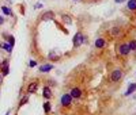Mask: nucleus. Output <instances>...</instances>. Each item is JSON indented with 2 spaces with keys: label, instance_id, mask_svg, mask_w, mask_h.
I'll list each match as a JSON object with an SVG mask.
<instances>
[{
  "label": "nucleus",
  "instance_id": "nucleus-1",
  "mask_svg": "<svg viewBox=\"0 0 136 115\" xmlns=\"http://www.w3.org/2000/svg\"><path fill=\"white\" fill-rule=\"evenodd\" d=\"M122 76H124L122 70L116 69V70H113V72L110 73V80H112V81H114V83H117V81H120L121 78H122Z\"/></svg>",
  "mask_w": 136,
  "mask_h": 115
},
{
  "label": "nucleus",
  "instance_id": "nucleus-4",
  "mask_svg": "<svg viewBox=\"0 0 136 115\" xmlns=\"http://www.w3.org/2000/svg\"><path fill=\"white\" fill-rule=\"evenodd\" d=\"M80 45H83V34L79 31V33H76L75 37H74V46L79 47Z\"/></svg>",
  "mask_w": 136,
  "mask_h": 115
},
{
  "label": "nucleus",
  "instance_id": "nucleus-16",
  "mask_svg": "<svg viewBox=\"0 0 136 115\" xmlns=\"http://www.w3.org/2000/svg\"><path fill=\"white\" fill-rule=\"evenodd\" d=\"M128 46H129V50H136V39H132L128 42Z\"/></svg>",
  "mask_w": 136,
  "mask_h": 115
},
{
  "label": "nucleus",
  "instance_id": "nucleus-9",
  "mask_svg": "<svg viewBox=\"0 0 136 115\" xmlns=\"http://www.w3.org/2000/svg\"><path fill=\"white\" fill-rule=\"evenodd\" d=\"M41 19H42V20H52V19H55V12L48 11V12H45L42 16H41Z\"/></svg>",
  "mask_w": 136,
  "mask_h": 115
},
{
  "label": "nucleus",
  "instance_id": "nucleus-29",
  "mask_svg": "<svg viewBox=\"0 0 136 115\" xmlns=\"http://www.w3.org/2000/svg\"><path fill=\"white\" fill-rule=\"evenodd\" d=\"M74 2H76V0H74Z\"/></svg>",
  "mask_w": 136,
  "mask_h": 115
},
{
  "label": "nucleus",
  "instance_id": "nucleus-11",
  "mask_svg": "<svg viewBox=\"0 0 136 115\" xmlns=\"http://www.w3.org/2000/svg\"><path fill=\"white\" fill-rule=\"evenodd\" d=\"M106 45V41L103 38H97L95 39V47L97 49H102V47H105Z\"/></svg>",
  "mask_w": 136,
  "mask_h": 115
},
{
  "label": "nucleus",
  "instance_id": "nucleus-21",
  "mask_svg": "<svg viewBox=\"0 0 136 115\" xmlns=\"http://www.w3.org/2000/svg\"><path fill=\"white\" fill-rule=\"evenodd\" d=\"M2 11H3L5 15H11V10L8 7H5V5H3V7H2Z\"/></svg>",
  "mask_w": 136,
  "mask_h": 115
},
{
  "label": "nucleus",
  "instance_id": "nucleus-10",
  "mask_svg": "<svg viewBox=\"0 0 136 115\" xmlns=\"http://www.w3.org/2000/svg\"><path fill=\"white\" fill-rule=\"evenodd\" d=\"M52 69H53V65H52V64H45V65H41V66H40V72H42V73L50 72Z\"/></svg>",
  "mask_w": 136,
  "mask_h": 115
},
{
  "label": "nucleus",
  "instance_id": "nucleus-3",
  "mask_svg": "<svg viewBox=\"0 0 136 115\" xmlns=\"http://www.w3.org/2000/svg\"><path fill=\"white\" fill-rule=\"evenodd\" d=\"M71 102H72V96H71L69 94H64V95L61 96L60 103H61L63 107H69V106H71Z\"/></svg>",
  "mask_w": 136,
  "mask_h": 115
},
{
  "label": "nucleus",
  "instance_id": "nucleus-22",
  "mask_svg": "<svg viewBox=\"0 0 136 115\" xmlns=\"http://www.w3.org/2000/svg\"><path fill=\"white\" fill-rule=\"evenodd\" d=\"M29 66H30V68H34V66H37V61H34V60H31V61L29 62Z\"/></svg>",
  "mask_w": 136,
  "mask_h": 115
},
{
  "label": "nucleus",
  "instance_id": "nucleus-5",
  "mask_svg": "<svg viewBox=\"0 0 136 115\" xmlns=\"http://www.w3.org/2000/svg\"><path fill=\"white\" fill-rule=\"evenodd\" d=\"M69 95L72 96V99H79V98H82V89L79 87H74L72 89H71Z\"/></svg>",
  "mask_w": 136,
  "mask_h": 115
},
{
  "label": "nucleus",
  "instance_id": "nucleus-6",
  "mask_svg": "<svg viewBox=\"0 0 136 115\" xmlns=\"http://www.w3.org/2000/svg\"><path fill=\"white\" fill-rule=\"evenodd\" d=\"M10 68H8V60H4L2 62V76H8Z\"/></svg>",
  "mask_w": 136,
  "mask_h": 115
},
{
  "label": "nucleus",
  "instance_id": "nucleus-13",
  "mask_svg": "<svg viewBox=\"0 0 136 115\" xmlns=\"http://www.w3.org/2000/svg\"><path fill=\"white\" fill-rule=\"evenodd\" d=\"M127 7H128V10H131V11H136V0H128Z\"/></svg>",
  "mask_w": 136,
  "mask_h": 115
},
{
  "label": "nucleus",
  "instance_id": "nucleus-23",
  "mask_svg": "<svg viewBox=\"0 0 136 115\" xmlns=\"http://www.w3.org/2000/svg\"><path fill=\"white\" fill-rule=\"evenodd\" d=\"M3 23H4V18L0 16V25H3Z\"/></svg>",
  "mask_w": 136,
  "mask_h": 115
},
{
  "label": "nucleus",
  "instance_id": "nucleus-14",
  "mask_svg": "<svg viewBox=\"0 0 136 115\" xmlns=\"http://www.w3.org/2000/svg\"><path fill=\"white\" fill-rule=\"evenodd\" d=\"M136 91V83H133V84H131V85H129V88L127 89V92H125V96H129L131 94H133Z\"/></svg>",
  "mask_w": 136,
  "mask_h": 115
},
{
  "label": "nucleus",
  "instance_id": "nucleus-7",
  "mask_svg": "<svg viewBox=\"0 0 136 115\" xmlns=\"http://www.w3.org/2000/svg\"><path fill=\"white\" fill-rule=\"evenodd\" d=\"M37 89H38V83H37V81H33V83L29 84L27 92H29V94H34V92H37Z\"/></svg>",
  "mask_w": 136,
  "mask_h": 115
},
{
  "label": "nucleus",
  "instance_id": "nucleus-24",
  "mask_svg": "<svg viewBox=\"0 0 136 115\" xmlns=\"http://www.w3.org/2000/svg\"><path fill=\"white\" fill-rule=\"evenodd\" d=\"M35 8H42V4H35Z\"/></svg>",
  "mask_w": 136,
  "mask_h": 115
},
{
  "label": "nucleus",
  "instance_id": "nucleus-18",
  "mask_svg": "<svg viewBox=\"0 0 136 115\" xmlns=\"http://www.w3.org/2000/svg\"><path fill=\"white\" fill-rule=\"evenodd\" d=\"M27 102H29V96H23V99H21V102H19V106H18V107H19V108H22V106H23V104H26Z\"/></svg>",
  "mask_w": 136,
  "mask_h": 115
},
{
  "label": "nucleus",
  "instance_id": "nucleus-27",
  "mask_svg": "<svg viewBox=\"0 0 136 115\" xmlns=\"http://www.w3.org/2000/svg\"><path fill=\"white\" fill-rule=\"evenodd\" d=\"M0 80H2V76H0Z\"/></svg>",
  "mask_w": 136,
  "mask_h": 115
},
{
  "label": "nucleus",
  "instance_id": "nucleus-15",
  "mask_svg": "<svg viewBox=\"0 0 136 115\" xmlns=\"http://www.w3.org/2000/svg\"><path fill=\"white\" fill-rule=\"evenodd\" d=\"M4 38H5V39H7V42H8V44H11V45H12V46H14V44H15V38L12 37V35H8V34H4Z\"/></svg>",
  "mask_w": 136,
  "mask_h": 115
},
{
  "label": "nucleus",
  "instance_id": "nucleus-20",
  "mask_svg": "<svg viewBox=\"0 0 136 115\" xmlns=\"http://www.w3.org/2000/svg\"><path fill=\"white\" fill-rule=\"evenodd\" d=\"M63 22L67 23V25H71V23H72V19H71L68 15H63Z\"/></svg>",
  "mask_w": 136,
  "mask_h": 115
},
{
  "label": "nucleus",
  "instance_id": "nucleus-28",
  "mask_svg": "<svg viewBox=\"0 0 136 115\" xmlns=\"http://www.w3.org/2000/svg\"><path fill=\"white\" fill-rule=\"evenodd\" d=\"M0 66H2V64H0Z\"/></svg>",
  "mask_w": 136,
  "mask_h": 115
},
{
  "label": "nucleus",
  "instance_id": "nucleus-12",
  "mask_svg": "<svg viewBox=\"0 0 136 115\" xmlns=\"http://www.w3.org/2000/svg\"><path fill=\"white\" fill-rule=\"evenodd\" d=\"M0 47H2V49H5L8 53H11L12 49H14V46L11 44H8V42H2V44H0Z\"/></svg>",
  "mask_w": 136,
  "mask_h": 115
},
{
  "label": "nucleus",
  "instance_id": "nucleus-19",
  "mask_svg": "<svg viewBox=\"0 0 136 115\" xmlns=\"http://www.w3.org/2000/svg\"><path fill=\"white\" fill-rule=\"evenodd\" d=\"M50 108H52V106H50V103L49 102H46V103H44V111L48 114L49 111H50Z\"/></svg>",
  "mask_w": 136,
  "mask_h": 115
},
{
  "label": "nucleus",
  "instance_id": "nucleus-25",
  "mask_svg": "<svg viewBox=\"0 0 136 115\" xmlns=\"http://www.w3.org/2000/svg\"><path fill=\"white\" fill-rule=\"evenodd\" d=\"M114 2H116V3H124L125 0H114Z\"/></svg>",
  "mask_w": 136,
  "mask_h": 115
},
{
  "label": "nucleus",
  "instance_id": "nucleus-2",
  "mask_svg": "<svg viewBox=\"0 0 136 115\" xmlns=\"http://www.w3.org/2000/svg\"><path fill=\"white\" fill-rule=\"evenodd\" d=\"M131 53V50H129V46H128V42H124V44H121L119 46V54L120 56H128V54Z\"/></svg>",
  "mask_w": 136,
  "mask_h": 115
},
{
  "label": "nucleus",
  "instance_id": "nucleus-8",
  "mask_svg": "<svg viewBox=\"0 0 136 115\" xmlns=\"http://www.w3.org/2000/svg\"><path fill=\"white\" fill-rule=\"evenodd\" d=\"M42 96L45 99H52V91H50V88L49 87H44L42 88Z\"/></svg>",
  "mask_w": 136,
  "mask_h": 115
},
{
  "label": "nucleus",
  "instance_id": "nucleus-26",
  "mask_svg": "<svg viewBox=\"0 0 136 115\" xmlns=\"http://www.w3.org/2000/svg\"><path fill=\"white\" fill-rule=\"evenodd\" d=\"M10 112H11V111H7V112H5V115H10Z\"/></svg>",
  "mask_w": 136,
  "mask_h": 115
},
{
  "label": "nucleus",
  "instance_id": "nucleus-17",
  "mask_svg": "<svg viewBox=\"0 0 136 115\" xmlns=\"http://www.w3.org/2000/svg\"><path fill=\"white\" fill-rule=\"evenodd\" d=\"M120 33H121V28L120 27H113V28H112V35H113V37L120 35Z\"/></svg>",
  "mask_w": 136,
  "mask_h": 115
}]
</instances>
